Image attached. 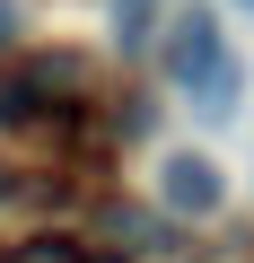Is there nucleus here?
<instances>
[{"mask_svg": "<svg viewBox=\"0 0 254 263\" xmlns=\"http://www.w3.org/2000/svg\"><path fill=\"white\" fill-rule=\"evenodd\" d=\"M167 79L202 97V114H237V62H228V35L219 18H175L167 27Z\"/></svg>", "mask_w": 254, "mask_h": 263, "instance_id": "f257e3e1", "label": "nucleus"}, {"mask_svg": "<svg viewBox=\"0 0 254 263\" xmlns=\"http://www.w3.org/2000/svg\"><path fill=\"white\" fill-rule=\"evenodd\" d=\"M219 158H202V149H167L158 158V202L167 211H184V219H202V211H219Z\"/></svg>", "mask_w": 254, "mask_h": 263, "instance_id": "f03ea898", "label": "nucleus"}, {"mask_svg": "<svg viewBox=\"0 0 254 263\" xmlns=\"http://www.w3.org/2000/svg\"><path fill=\"white\" fill-rule=\"evenodd\" d=\"M9 27H18V18H9V0H0V44H9Z\"/></svg>", "mask_w": 254, "mask_h": 263, "instance_id": "7ed1b4c3", "label": "nucleus"}, {"mask_svg": "<svg viewBox=\"0 0 254 263\" xmlns=\"http://www.w3.org/2000/svg\"><path fill=\"white\" fill-rule=\"evenodd\" d=\"M0 193H9V176H0Z\"/></svg>", "mask_w": 254, "mask_h": 263, "instance_id": "20e7f679", "label": "nucleus"}, {"mask_svg": "<svg viewBox=\"0 0 254 263\" xmlns=\"http://www.w3.org/2000/svg\"><path fill=\"white\" fill-rule=\"evenodd\" d=\"M237 9H254V0H237Z\"/></svg>", "mask_w": 254, "mask_h": 263, "instance_id": "39448f33", "label": "nucleus"}, {"mask_svg": "<svg viewBox=\"0 0 254 263\" xmlns=\"http://www.w3.org/2000/svg\"><path fill=\"white\" fill-rule=\"evenodd\" d=\"M96 263H114V254H96Z\"/></svg>", "mask_w": 254, "mask_h": 263, "instance_id": "423d86ee", "label": "nucleus"}]
</instances>
